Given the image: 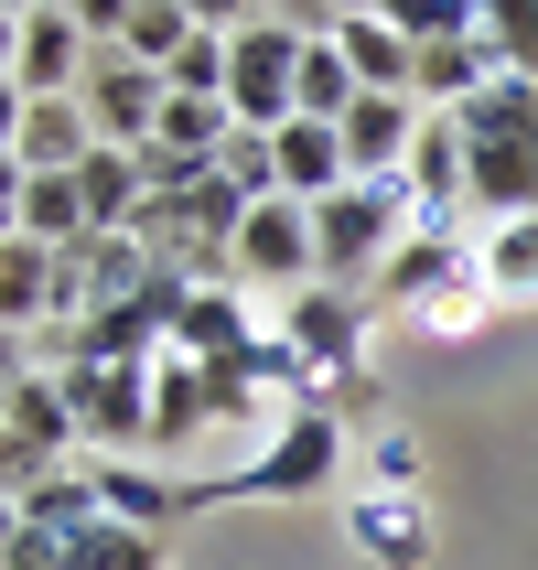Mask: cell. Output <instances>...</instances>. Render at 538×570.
<instances>
[{
    "label": "cell",
    "instance_id": "obj_1",
    "mask_svg": "<svg viewBox=\"0 0 538 570\" xmlns=\"http://www.w3.org/2000/svg\"><path fill=\"white\" fill-rule=\"evenodd\" d=\"M410 237V184H345L313 205V258H323V291H378L388 248Z\"/></svg>",
    "mask_w": 538,
    "mask_h": 570
},
{
    "label": "cell",
    "instance_id": "obj_2",
    "mask_svg": "<svg viewBox=\"0 0 538 570\" xmlns=\"http://www.w3.org/2000/svg\"><path fill=\"white\" fill-rule=\"evenodd\" d=\"M302 11H237L226 32V119L237 129H281L291 119V87H302Z\"/></svg>",
    "mask_w": 538,
    "mask_h": 570
},
{
    "label": "cell",
    "instance_id": "obj_3",
    "mask_svg": "<svg viewBox=\"0 0 538 570\" xmlns=\"http://www.w3.org/2000/svg\"><path fill=\"white\" fill-rule=\"evenodd\" d=\"M162 366H65V399H76V431L97 442V463H129L140 442H162Z\"/></svg>",
    "mask_w": 538,
    "mask_h": 570
},
{
    "label": "cell",
    "instance_id": "obj_4",
    "mask_svg": "<svg viewBox=\"0 0 538 570\" xmlns=\"http://www.w3.org/2000/svg\"><path fill=\"white\" fill-rule=\"evenodd\" d=\"M226 281H248V291H302L323 281V258H313V205H291V194H270V205H248L237 216V237H226Z\"/></svg>",
    "mask_w": 538,
    "mask_h": 570
},
{
    "label": "cell",
    "instance_id": "obj_5",
    "mask_svg": "<svg viewBox=\"0 0 538 570\" xmlns=\"http://www.w3.org/2000/svg\"><path fill=\"white\" fill-rule=\"evenodd\" d=\"M162 108H173L162 65H129V55L97 43V65H87V129H97V140H108V151H151Z\"/></svg>",
    "mask_w": 538,
    "mask_h": 570
},
{
    "label": "cell",
    "instance_id": "obj_6",
    "mask_svg": "<svg viewBox=\"0 0 538 570\" xmlns=\"http://www.w3.org/2000/svg\"><path fill=\"white\" fill-rule=\"evenodd\" d=\"M87 65H97L87 11L32 0V11H22V65H11V87H22V97H87Z\"/></svg>",
    "mask_w": 538,
    "mask_h": 570
},
{
    "label": "cell",
    "instance_id": "obj_7",
    "mask_svg": "<svg viewBox=\"0 0 538 570\" xmlns=\"http://www.w3.org/2000/svg\"><path fill=\"white\" fill-rule=\"evenodd\" d=\"M334 463H345L334 410H291L281 431L248 452V484H258V495H313V484H334Z\"/></svg>",
    "mask_w": 538,
    "mask_h": 570
},
{
    "label": "cell",
    "instance_id": "obj_8",
    "mask_svg": "<svg viewBox=\"0 0 538 570\" xmlns=\"http://www.w3.org/2000/svg\"><path fill=\"white\" fill-rule=\"evenodd\" d=\"M452 291H475V237H442V226H410L378 269V302H410V313H431Z\"/></svg>",
    "mask_w": 538,
    "mask_h": 570
},
{
    "label": "cell",
    "instance_id": "obj_9",
    "mask_svg": "<svg viewBox=\"0 0 538 570\" xmlns=\"http://www.w3.org/2000/svg\"><path fill=\"white\" fill-rule=\"evenodd\" d=\"M420 129H431L420 97H355V108H345V173H355V184H399L410 151H420Z\"/></svg>",
    "mask_w": 538,
    "mask_h": 570
},
{
    "label": "cell",
    "instance_id": "obj_10",
    "mask_svg": "<svg viewBox=\"0 0 538 570\" xmlns=\"http://www.w3.org/2000/svg\"><path fill=\"white\" fill-rule=\"evenodd\" d=\"M334 43H345V65H355V87L366 97H410V76H420V43H410V22L399 11H334Z\"/></svg>",
    "mask_w": 538,
    "mask_h": 570
},
{
    "label": "cell",
    "instance_id": "obj_11",
    "mask_svg": "<svg viewBox=\"0 0 538 570\" xmlns=\"http://www.w3.org/2000/svg\"><path fill=\"white\" fill-rule=\"evenodd\" d=\"M270 161H281V194L291 205H323V194H345V129H323V119H281L270 129Z\"/></svg>",
    "mask_w": 538,
    "mask_h": 570
},
{
    "label": "cell",
    "instance_id": "obj_12",
    "mask_svg": "<svg viewBox=\"0 0 538 570\" xmlns=\"http://www.w3.org/2000/svg\"><path fill=\"white\" fill-rule=\"evenodd\" d=\"M0 431H11V442H32L43 463H76V452H87V431H76V399H65V377H55V366H32V377L11 387Z\"/></svg>",
    "mask_w": 538,
    "mask_h": 570
},
{
    "label": "cell",
    "instance_id": "obj_13",
    "mask_svg": "<svg viewBox=\"0 0 538 570\" xmlns=\"http://www.w3.org/2000/svg\"><path fill=\"white\" fill-rule=\"evenodd\" d=\"M87 151H97L87 97H32V108H22V140H11L22 173H87Z\"/></svg>",
    "mask_w": 538,
    "mask_h": 570
},
{
    "label": "cell",
    "instance_id": "obj_14",
    "mask_svg": "<svg viewBox=\"0 0 538 570\" xmlns=\"http://www.w3.org/2000/svg\"><path fill=\"white\" fill-rule=\"evenodd\" d=\"M87 484H97V517H108V528H140V539H162L173 507H184V495L162 474H140V463H87Z\"/></svg>",
    "mask_w": 538,
    "mask_h": 570
},
{
    "label": "cell",
    "instance_id": "obj_15",
    "mask_svg": "<svg viewBox=\"0 0 538 570\" xmlns=\"http://www.w3.org/2000/svg\"><path fill=\"white\" fill-rule=\"evenodd\" d=\"M475 281L485 302H538V216H507L475 237Z\"/></svg>",
    "mask_w": 538,
    "mask_h": 570
},
{
    "label": "cell",
    "instance_id": "obj_16",
    "mask_svg": "<svg viewBox=\"0 0 538 570\" xmlns=\"http://www.w3.org/2000/svg\"><path fill=\"white\" fill-rule=\"evenodd\" d=\"M355 65H345V43L334 32H313L302 43V87H291V119H323V129H345V108H355Z\"/></svg>",
    "mask_w": 538,
    "mask_h": 570
},
{
    "label": "cell",
    "instance_id": "obj_17",
    "mask_svg": "<svg viewBox=\"0 0 538 570\" xmlns=\"http://www.w3.org/2000/svg\"><path fill=\"white\" fill-rule=\"evenodd\" d=\"M22 237L32 248H87V194H76V173H32L22 184Z\"/></svg>",
    "mask_w": 538,
    "mask_h": 570
},
{
    "label": "cell",
    "instance_id": "obj_18",
    "mask_svg": "<svg viewBox=\"0 0 538 570\" xmlns=\"http://www.w3.org/2000/svg\"><path fill=\"white\" fill-rule=\"evenodd\" d=\"M226 32H237V11H205V22L184 32V55L162 65V87L173 97H226Z\"/></svg>",
    "mask_w": 538,
    "mask_h": 570
},
{
    "label": "cell",
    "instance_id": "obj_19",
    "mask_svg": "<svg viewBox=\"0 0 538 570\" xmlns=\"http://www.w3.org/2000/svg\"><path fill=\"white\" fill-rule=\"evenodd\" d=\"M291 345L313 355V366H334V355H355V302L345 291H302V302H291Z\"/></svg>",
    "mask_w": 538,
    "mask_h": 570
},
{
    "label": "cell",
    "instance_id": "obj_20",
    "mask_svg": "<svg viewBox=\"0 0 538 570\" xmlns=\"http://www.w3.org/2000/svg\"><path fill=\"white\" fill-rule=\"evenodd\" d=\"M485 55H496V76H528V87H538V0L485 11Z\"/></svg>",
    "mask_w": 538,
    "mask_h": 570
},
{
    "label": "cell",
    "instance_id": "obj_21",
    "mask_svg": "<svg viewBox=\"0 0 538 570\" xmlns=\"http://www.w3.org/2000/svg\"><path fill=\"white\" fill-rule=\"evenodd\" d=\"M76 570H162V539H140V528H108V517H97L87 549H76Z\"/></svg>",
    "mask_w": 538,
    "mask_h": 570
},
{
    "label": "cell",
    "instance_id": "obj_22",
    "mask_svg": "<svg viewBox=\"0 0 538 570\" xmlns=\"http://www.w3.org/2000/svg\"><path fill=\"white\" fill-rule=\"evenodd\" d=\"M355 539H366V549H388V560H399V549L420 539V517H410V507H366V517H355Z\"/></svg>",
    "mask_w": 538,
    "mask_h": 570
},
{
    "label": "cell",
    "instance_id": "obj_23",
    "mask_svg": "<svg viewBox=\"0 0 538 570\" xmlns=\"http://www.w3.org/2000/svg\"><path fill=\"white\" fill-rule=\"evenodd\" d=\"M22 184H32V173H22V161H11V151H0V248L22 237Z\"/></svg>",
    "mask_w": 538,
    "mask_h": 570
},
{
    "label": "cell",
    "instance_id": "obj_24",
    "mask_svg": "<svg viewBox=\"0 0 538 570\" xmlns=\"http://www.w3.org/2000/svg\"><path fill=\"white\" fill-rule=\"evenodd\" d=\"M32 377V355H22V334H0V410H11V387Z\"/></svg>",
    "mask_w": 538,
    "mask_h": 570
},
{
    "label": "cell",
    "instance_id": "obj_25",
    "mask_svg": "<svg viewBox=\"0 0 538 570\" xmlns=\"http://www.w3.org/2000/svg\"><path fill=\"white\" fill-rule=\"evenodd\" d=\"M22 108H32V97L11 87V76H0V151H11V140H22Z\"/></svg>",
    "mask_w": 538,
    "mask_h": 570
},
{
    "label": "cell",
    "instance_id": "obj_26",
    "mask_svg": "<svg viewBox=\"0 0 538 570\" xmlns=\"http://www.w3.org/2000/svg\"><path fill=\"white\" fill-rule=\"evenodd\" d=\"M22 65V11H0V76Z\"/></svg>",
    "mask_w": 538,
    "mask_h": 570
},
{
    "label": "cell",
    "instance_id": "obj_27",
    "mask_svg": "<svg viewBox=\"0 0 538 570\" xmlns=\"http://www.w3.org/2000/svg\"><path fill=\"white\" fill-rule=\"evenodd\" d=\"M11 539H22V507H11V495H0V570H11Z\"/></svg>",
    "mask_w": 538,
    "mask_h": 570
}]
</instances>
